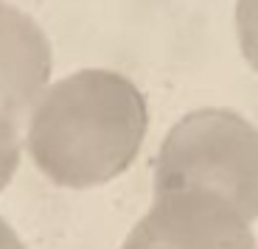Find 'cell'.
<instances>
[{
    "label": "cell",
    "mask_w": 258,
    "mask_h": 249,
    "mask_svg": "<svg viewBox=\"0 0 258 249\" xmlns=\"http://www.w3.org/2000/svg\"><path fill=\"white\" fill-rule=\"evenodd\" d=\"M146 129L149 104L138 84L123 73L87 67L39 96L26 148L53 185L79 191L121 177L135 162Z\"/></svg>",
    "instance_id": "obj_1"
},
{
    "label": "cell",
    "mask_w": 258,
    "mask_h": 249,
    "mask_svg": "<svg viewBox=\"0 0 258 249\" xmlns=\"http://www.w3.org/2000/svg\"><path fill=\"white\" fill-rule=\"evenodd\" d=\"M155 193L208 191L258 218V129L233 109H197L168 129L155 157Z\"/></svg>",
    "instance_id": "obj_2"
},
{
    "label": "cell",
    "mask_w": 258,
    "mask_h": 249,
    "mask_svg": "<svg viewBox=\"0 0 258 249\" xmlns=\"http://www.w3.org/2000/svg\"><path fill=\"white\" fill-rule=\"evenodd\" d=\"M121 249H258L252 221L208 191L155 193Z\"/></svg>",
    "instance_id": "obj_3"
},
{
    "label": "cell",
    "mask_w": 258,
    "mask_h": 249,
    "mask_svg": "<svg viewBox=\"0 0 258 249\" xmlns=\"http://www.w3.org/2000/svg\"><path fill=\"white\" fill-rule=\"evenodd\" d=\"M53 51L34 17L0 0V112L14 121L48 90Z\"/></svg>",
    "instance_id": "obj_4"
},
{
    "label": "cell",
    "mask_w": 258,
    "mask_h": 249,
    "mask_svg": "<svg viewBox=\"0 0 258 249\" xmlns=\"http://www.w3.org/2000/svg\"><path fill=\"white\" fill-rule=\"evenodd\" d=\"M20 154H23V137L17 121L0 112V193L6 191V185L17 174Z\"/></svg>",
    "instance_id": "obj_5"
},
{
    "label": "cell",
    "mask_w": 258,
    "mask_h": 249,
    "mask_svg": "<svg viewBox=\"0 0 258 249\" xmlns=\"http://www.w3.org/2000/svg\"><path fill=\"white\" fill-rule=\"evenodd\" d=\"M236 34L244 59L258 73V0H236Z\"/></svg>",
    "instance_id": "obj_6"
},
{
    "label": "cell",
    "mask_w": 258,
    "mask_h": 249,
    "mask_svg": "<svg viewBox=\"0 0 258 249\" xmlns=\"http://www.w3.org/2000/svg\"><path fill=\"white\" fill-rule=\"evenodd\" d=\"M0 249H26V243L20 241V235L14 232V227L0 216Z\"/></svg>",
    "instance_id": "obj_7"
}]
</instances>
